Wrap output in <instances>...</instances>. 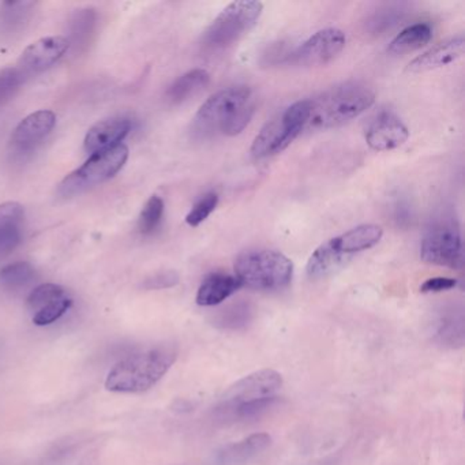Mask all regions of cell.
I'll return each mask as SVG.
<instances>
[{"instance_id": "cell-1", "label": "cell", "mask_w": 465, "mask_h": 465, "mask_svg": "<svg viewBox=\"0 0 465 465\" xmlns=\"http://www.w3.org/2000/svg\"><path fill=\"white\" fill-rule=\"evenodd\" d=\"M255 114L249 86H231L209 97L193 119V133L200 138L235 137L241 134Z\"/></svg>"}, {"instance_id": "cell-2", "label": "cell", "mask_w": 465, "mask_h": 465, "mask_svg": "<svg viewBox=\"0 0 465 465\" xmlns=\"http://www.w3.org/2000/svg\"><path fill=\"white\" fill-rule=\"evenodd\" d=\"M178 348L157 344L119 361L105 380V388L115 393H143L153 388L175 363Z\"/></svg>"}, {"instance_id": "cell-3", "label": "cell", "mask_w": 465, "mask_h": 465, "mask_svg": "<svg viewBox=\"0 0 465 465\" xmlns=\"http://www.w3.org/2000/svg\"><path fill=\"white\" fill-rule=\"evenodd\" d=\"M375 103V94L361 83H345L309 99L306 130H331L344 126L366 113Z\"/></svg>"}, {"instance_id": "cell-4", "label": "cell", "mask_w": 465, "mask_h": 465, "mask_svg": "<svg viewBox=\"0 0 465 465\" xmlns=\"http://www.w3.org/2000/svg\"><path fill=\"white\" fill-rule=\"evenodd\" d=\"M235 277L242 287L257 291H276L292 282L293 263L276 250H252L236 258Z\"/></svg>"}, {"instance_id": "cell-5", "label": "cell", "mask_w": 465, "mask_h": 465, "mask_svg": "<svg viewBox=\"0 0 465 465\" xmlns=\"http://www.w3.org/2000/svg\"><path fill=\"white\" fill-rule=\"evenodd\" d=\"M309 116V99L293 103L261 129L252 141V156L262 160L282 153L306 130Z\"/></svg>"}, {"instance_id": "cell-6", "label": "cell", "mask_w": 465, "mask_h": 465, "mask_svg": "<svg viewBox=\"0 0 465 465\" xmlns=\"http://www.w3.org/2000/svg\"><path fill=\"white\" fill-rule=\"evenodd\" d=\"M263 5L254 0L233 2L225 7L203 36V45L208 50H223L249 34L261 18Z\"/></svg>"}, {"instance_id": "cell-7", "label": "cell", "mask_w": 465, "mask_h": 465, "mask_svg": "<svg viewBox=\"0 0 465 465\" xmlns=\"http://www.w3.org/2000/svg\"><path fill=\"white\" fill-rule=\"evenodd\" d=\"M129 159L126 145H118L107 151L92 154L80 168L73 171L58 187L61 197L72 198L86 190L104 183L116 175Z\"/></svg>"}, {"instance_id": "cell-8", "label": "cell", "mask_w": 465, "mask_h": 465, "mask_svg": "<svg viewBox=\"0 0 465 465\" xmlns=\"http://www.w3.org/2000/svg\"><path fill=\"white\" fill-rule=\"evenodd\" d=\"M282 377L271 369L260 370L233 383L220 400L219 410L223 413H232L244 405L254 404L276 397L282 389Z\"/></svg>"}, {"instance_id": "cell-9", "label": "cell", "mask_w": 465, "mask_h": 465, "mask_svg": "<svg viewBox=\"0 0 465 465\" xmlns=\"http://www.w3.org/2000/svg\"><path fill=\"white\" fill-rule=\"evenodd\" d=\"M420 258L430 265L461 268L462 241L459 227L445 222L430 228L421 241Z\"/></svg>"}, {"instance_id": "cell-10", "label": "cell", "mask_w": 465, "mask_h": 465, "mask_svg": "<svg viewBox=\"0 0 465 465\" xmlns=\"http://www.w3.org/2000/svg\"><path fill=\"white\" fill-rule=\"evenodd\" d=\"M345 42L344 32L340 29H322L296 48L292 62L299 66H325L341 54Z\"/></svg>"}, {"instance_id": "cell-11", "label": "cell", "mask_w": 465, "mask_h": 465, "mask_svg": "<svg viewBox=\"0 0 465 465\" xmlns=\"http://www.w3.org/2000/svg\"><path fill=\"white\" fill-rule=\"evenodd\" d=\"M73 301L67 291L58 284L47 282L32 291L28 307L34 315V322L39 326L51 325L66 314Z\"/></svg>"}, {"instance_id": "cell-12", "label": "cell", "mask_w": 465, "mask_h": 465, "mask_svg": "<svg viewBox=\"0 0 465 465\" xmlns=\"http://www.w3.org/2000/svg\"><path fill=\"white\" fill-rule=\"evenodd\" d=\"M69 50L70 45L66 37H43L24 51L18 61L17 69L25 78L40 74L58 64Z\"/></svg>"}, {"instance_id": "cell-13", "label": "cell", "mask_w": 465, "mask_h": 465, "mask_svg": "<svg viewBox=\"0 0 465 465\" xmlns=\"http://www.w3.org/2000/svg\"><path fill=\"white\" fill-rule=\"evenodd\" d=\"M55 124L56 115L48 110L36 111L24 118L12 135L15 153L26 154L35 151L53 133Z\"/></svg>"}, {"instance_id": "cell-14", "label": "cell", "mask_w": 465, "mask_h": 465, "mask_svg": "<svg viewBox=\"0 0 465 465\" xmlns=\"http://www.w3.org/2000/svg\"><path fill=\"white\" fill-rule=\"evenodd\" d=\"M410 137L407 126L391 111L378 114L366 130V143L377 152L393 151Z\"/></svg>"}, {"instance_id": "cell-15", "label": "cell", "mask_w": 465, "mask_h": 465, "mask_svg": "<svg viewBox=\"0 0 465 465\" xmlns=\"http://www.w3.org/2000/svg\"><path fill=\"white\" fill-rule=\"evenodd\" d=\"M132 129L133 121L126 116H114V118L97 122L86 133L84 148L91 154L115 148L121 145L122 141L130 134Z\"/></svg>"}, {"instance_id": "cell-16", "label": "cell", "mask_w": 465, "mask_h": 465, "mask_svg": "<svg viewBox=\"0 0 465 465\" xmlns=\"http://www.w3.org/2000/svg\"><path fill=\"white\" fill-rule=\"evenodd\" d=\"M465 40L462 35L450 37L445 42L440 43L435 47L430 48L426 53L419 55L408 64L407 72L418 74V73L430 72L453 64L461 58L464 54Z\"/></svg>"}, {"instance_id": "cell-17", "label": "cell", "mask_w": 465, "mask_h": 465, "mask_svg": "<svg viewBox=\"0 0 465 465\" xmlns=\"http://www.w3.org/2000/svg\"><path fill=\"white\" fill-rule=\"evenodd\" d=\"M272 437L266 432L250 435L216 451L213 465H244L271 446Z\"/></svg>"}, {"instance_id": "cell-18", "label": "cell", "mask_w": 465, "mask_h": 465, "mask_svg": "<svg viewBox=\"0 0 465 465\" xmlns=\"http://www.w3.org/2000/svg\"><path fill=\"white\" fill-rule=\"evenodd\" d=\"M382 235L383 231L380 225L363 224L331 238V242L342 257L351 261L353 255L372 249L382 239Z\"/></svg>"}, {"instance_id": "cell-19", "label": "cell", "mask_w": 465, "mask_h": 465, "mask_svg": "<svg viewBox=\"0 0 465 465\" xmlns=\"http://www.w3.org/2000/svg\"><path fill=\"white\" fill-rule=\"evenodd\" d=\"M99 24V15L94 7H81L74 10L67 23V43L75 53L88 50L94 42Z\"/></svg>"}, {"instance_id": "cell-20", "label": "cell", "mask_w": 465, "mask_h": 465, "mask_svg": "<svg viewBox=\"0 0 465 465\" xmlns=\"http://www.w3.org/2000/svg\"><path fill=\"white\" fill-rule=\"evenodd\" d=\"M25 212L18 203H5L0 205V257L9 254L21 243L23 223Z\"/></svg>"}, {"instance_id": "cell-21", "label": "cell", "mask_w": 465, "mask_h": 465, "mask_svg": "<svg viewBox=\"0 0 465 465\" xmlns=\"http://www.w3.org/2000/svg\"><path fill=\"white\" fill-rule=\"evenodd\" d=\"M241 288V282L232 274L212 273L206 276L198 288L195 301L203 307L217 306L231 298Z\"/></svg>"}, {"instance_id": "cell-22", "label": "cell", "mask_w": 465, "mask_h": 465, "mask_svg": "<svg viewBox=\"0 0 465 465\" xmlns=\"http://www.w3.org/2000/svg\"><path fill=\"white\" fill-rule=\"evenodd\" d=\"M347 262L350 261L334 249L331 239H329L310 255L309 261H307L306 273L310 280L326 279L344 268Z\"/></svg>"}, {"instance_id": "cell-23", "label": "cell", "mask_w": 465, "mask_h": 465, "mask_svg": "<svg viewBox=\"0 0 465 465\" xmlns=\"http://www.w3.org/2000/svg\"><path fill=\"white\" fill-rule=\"evenodd\" d=\"M211 83V74L203 69H193L184 73L168 88L165 97L171 104L178 105L197 96Z\"/></svg>"}, {"instance_id": "cell-24", "label": "cell", "mask_w": 465, "mask_h": 465, "mask_svg": "<svg viewBox=\"0 0 465 465\" xmlns=\"http://www.w3.org/2000/svg\"><path fill=\"white\" fill-rule=\"evenodd\" d=\"M432 37V29L429 24L419 23L402 29L388 47L391 55L400 56L415 53L424 45H429Z\"/></svg>"}, {"instance_id": "cell-25", "label": "cell", "mask_w": 465, "mask_h": 465, "mask_svg": "<svg viewBox=\"0 0 465 465\" xmlns=\"http://www.w3.org/2000/svg\"><path fill=\"white\" fill-rule=\"evenodd\" d=\"M35 2H7L0 5V35L13 36L25 28L34 15Z\"/></svg>"}, {"instance_id": "cell-26", "label": "cell", "mask_w": 465, "mask_h": 465, "mask_svg": "<svg viewBox=\"0 0 465 465\" xmlns=\"http://www.w3.org/2000/svg\"><path fill=\"white\" fill-rule=\"evenodd\" d=\"M35 277H36V271L26 261L9 263L0 269V282L12 290L25 287L29 282H34Z\"/></svg>"}, {"instance_id": "cell-27", "label": "cell", "mask_w": 465, "mask_h": 465, "mask_svg": "<svg viewBox=\"0 0 465 465\" xmlns=\"http://www.w3.org/2000/svg\"><path fill=\"white\" fill-rule=\"evenodd\" d=\"M164 201L159 195H152L146 201L140 217H138V231L143 235H151L160 227L164 216Z\"/></svg>"}, {"instance_id": "cell-28", "label": "cell", "mask_w": 465, "mask_h": 465, "mask_svg": "<svg viewBox=\"0 0 465 465\" xmlns=\"http://www.w3.org/2000/svg\"><path fill=\"white\" fill-rule=\"evenodd\" d=\"M252 321V309L247 303L232 304L222 310L214 318V325L227 331H238L244 328Z\"/></svg>"}, {"instance_id": "cell-29", "label": "cell", "mask_w": 465, "mask_h": 465, "mask_svg": "<svg viewBox=\"0 0 465 465\" xmlns=\"http://www.w3.org/2000/svg\"><path fill=\"white\" fill-rule=\"evenodd\" d=\"M25 77L17 67H6L0 70V108L10 102L20 91Z\"/></svg>"}, {"instance_id": "cell-30", "label": "cell", "mask_w": 465, "mask_h": 465, "mask_svg": "<svg viewBox=\"0 0 465 465\" xmlns=\"http://www.w3.org/2000/svg\"><path fill=\"white\" fill-rule=\"evenodd\" d=\"M219 205V195L216 193H206L193 206L186 216V223L190 227H198L203 224Z\"/></svg>"}, {"instance_id": "cell-31", "label": "cell", "mask_w": 465, "mask_h": 465, "mask_svg": "<svg viewBox=\"0 0 465 465\" xmlns=\"http://www.w3.org/2000/svg\"><path fill=\"white\" fill-rule=\"evenodd\" d=\"M179 282V276L175 272H162L153 274L143 282L145 290H164V288L175 287Z\"/></svg>"}, {"instance_id": "cell-32", "label": "cell", "mask_w": 465, "mask_h": 465, "mask_svg": "<svg viewBox=\"0 0 465 465\" xmlns=\"http://www.w3.org/2000/svg\"><path fill=\"white\" fill-rule=\"evenodd\" d=\"M456 285L457 280L450 277H432L421 284L420 291L424 293L442 292V291L453 290Z\"/></svg>"}]
</instances>
